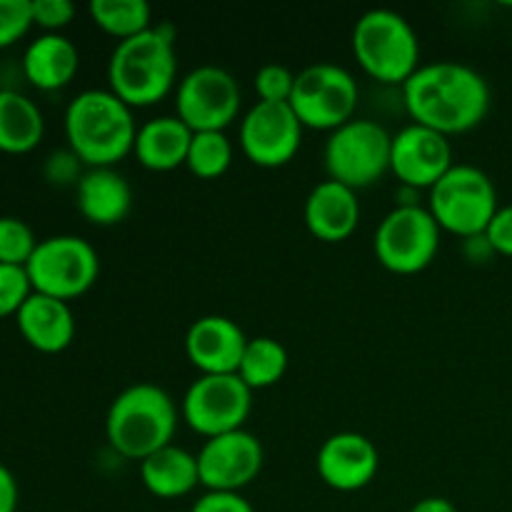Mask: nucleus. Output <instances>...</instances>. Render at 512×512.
Here are the masks:
<instances>
[{
    "instance_id": "f257e3e1",
    "label": "nucleus",
    "mask_w": 512,
    "mask_h": 512,
    "mask_svg": "<svg viewBox=\"0 0 512 512\" xmlns=\"http://www.w3.org/2000/svg\"><path fill=\"white\" fill-rule=\"evenodd\" d=\"M403 103L413 123L450 138L483 123L490 110V85L470 65L438 60L410 75L403 85Z\"/></svg>"
},
{
    "instance_id": "f03ea898",
    "label": "nucleus",
    "mask_w": 512,
    "mask_h": 512,
    "mask_svg": "<svg viewBox=\"0 0 512 512\" xmlns=\"http://www.w3.org/2000/svg\"><path fill=\"white\" fill-rule=\"evenodd\" d=\"M135 125L133 108L113 90H83L65 110V138L68 148L85 168H115L133 153Z\"/></svg>"
},
{
    "instance_id": "7ed1b4c3",
    "label": "nucleus",
    "mask_w": 512,
    "mask_h": 512,
    "mask_svg": "<svg viewBox=\"0 0 512 512\" xmlns=\"http://www.w3.org/2000/svg\"><path fill=\"white\" fill-rule=\"evenodd\" d=\"M178 80L175 33L158 25L115 45L108 60V85L130 108H150L168 98Z\"/></svg>"
},
{
    "instance_id": "20e7f679",
    "label": "nucleus",
    "mask_w": 512,
    "mask_h": 512,
    "mask_svg": "<svg viewBox=\"0 0 512 512\" xmlns=\"http://www.w3.org/2000/svg\"><path fill=\"white\" fill-rule=\"evenodd\" d=\"M178 430V408L163 388L138 383L125 388L110 403L105 418L108 443L120 458L143 463L158 450L173 445Z\"/></svg>"
},
{
    "instance_id": "39448f33",
    "label": "nucleus",
    "mask_w": 512,
    "mask_h": 512,
    "mask_svg": "<svg viewBox=\"0 0 512 512\" xmlns=\"http://www.w3.org/2000/svg\"><path fill=\"white\" fill-rule=\"evenodd\" d=\"M353 55L383 85H405L420 68V38L408 18L388 8L360 15L353 28Z\"/></svg>"
},
{
    "instance_id": "423d86ee",
    "label": "nucleus",
    "mask_w": 512,
    "mask_h": 512,
    "mask_svg": "<svg viewBox=\"0 0 512 512\" xmlns=\"http://www.w3.org/2000/svg\"><path fill=\"white\" fill-rule=\"evenodd\" d=\"M498 208V190L493 180L475 165H453L430 188L428 210L435 223L440 230H448L463 240L483 235Z\"/></svg>"
},
{
    "instance_id": "0eeeda50",
    "label": "nucleus",
    "mask_w": 512,
    "mask_h": 512,
    "mask_svg": "<svg viewBox=\"0 0 512 512\" xmlns=\"http://www.w3.org/2000/svg\"><path fill=\"white\" fill-rule=\"evenodd\" d=\"M393 135L368 118H353L333 130L325 143V173L328 180L343 183L355 193L378 183L390 170Z\"/></svg>"
},
{
    "instance_id": "6e6552de",
    "label": "nucleus",
    "mask_w": 512,
    "mask_h": 512,
    "mask_svg": "<svg viewBox=\"0 0 512 512\" xmlns=\"http://www.w3.org/2000/svg\"><path fill=\"white\" fill-rule=\"evenodd\" d=\"M33 293L70 303L88 293L100 275L98 250L78 235H53L40 240L25 265Z\"/></svg>"
},
{
    "instance_id": "1a4fd4ad",
    "label": "nucleus",
    "mask_w": 512,
    "mask_h": 512,
    "mask_svg": "<svg viewBox=\"0 0 512 512\" xmlns=\"http://www.w3.org/2000/svg\"><path fill=\"white\" fill-rule=\"evenodd\" d=\"M358 100V80L350 70L335 63H315L295 75L290 108L303 128L333 133L355 118Z\"/></svg>"
},
{
    "instance_id": "9d476101",
    "label": "nucleus",
    "mask_w": 512,
    "mask_h": 512,
    "mask_svg": "<svg viewBox=\"0 0 512 512\" xmlns=\"http://www.w3.org/2000/svg\"><path fill=\"white\" fill-rule=\"evenodd\" d=\"M375 258L395 275L423 273L440 250V225L423 205H395L375 230Z\"/></svg>"
},
{
    "instance_id": "9b49d317",
    "label": "nucleus",
    "mask_w": 512,
    "mask_h": 512,
    "mask_svg": "<svg viewBox=\"0 0 512 512\" xmlns=\"http://www.w3.org/2000/svg\"><path fill=\"white\" fill-rule=\"evenodd\" d=\"M253 410V390L240 375H200L183 395L180 415L193 433L203 438L245 428Z\"/></svg>"
},
{
    "instance_id": "f8f14e48",
    "label": "nucleus",
    "mask_w": 512,
    "mask_h": 512,
    "mask_svg": "<svg viewBox=\"0 0 512 512\" xmlns=\"http://www.w3.org/2000/svg\"><path fill=\"white\" fill-rule=\"evenodd\" d=\"M240 85L233 75L218 65L193 68L175 90L178 118L193 133H225L240 113Z\"/></svg>"
},
{
    "instance_id": "ddd939ff",
    "label": "nucleus",
    "mask_w": 512,
    "mask_h": 512,
    "mask_svg": "<svg viewBox=\"0 0 512 512\" xmlns=\"http://www.w3.org/2000/svg\"><path fill=\"white\" fill-rule=\"evenodd\" d=\"M303 123L290 103H255L240 120V148L258 168H283L298 155Z\"/></svg>"
},
{
    "instance_id": "4468645a",
    "label": "nucleus",
    "mask_w": 512,
    "mask_h": 512,
    "mask_svg": "<svg viewBox=\"0 0 512 512\" xmlns=\"http://www.w3.org/2000/svg\"><path fill=\"white\" fill-rule=\"evenodd\" d=\"M263 445L248 430L205 440L198 453L200 485L213 493H240L263 470Z\"/></svg>"
},
{
    "instance_id": "2eb2a0df",
    "label": "nucleus",
    "mask_w": 512,
    "mask_h": 512,
    "mask_svg": "<svg viewBox=\"0 0 512 512\" xmlns=\"http://www.w3.org/2000/svg\"><path fill=\"white\" fill-rule=\"evenodd\" d=\"M453 165V145L438 130L410 123L393 135L390 173L405 188L430 190Z\"/></svg>"
},
{
    "instance_id": "dca6fc26",
    "label": "nucleus",
    "mask_w": 512,
    "mask_h": 512,
    "mask_svg": "<svg viewBox=\"0 0 512 512\" xmlns=\"http://www.w3.org/2000/svg\"><path fill=\"white\" fill-rule=\"evenodd\" d=\"M320 480L338 493L368 488L380 470V453L370 438L360 433H335L320 445L315 458Z\"/></svg>"
},
{
    "instance_id": "f3484780",
    "label": "nucleus",
    "mask_w": 512,
    "mask_h": 512,
    "mask_svg": "<svg viewBox=\"0 0 512 512\" xmlns=\"http://www.w3.org/2000/svg\"><path fill=\"white\" fill-rule=\"evenodd\" d=\"M248 338L235 320L205 315L188 328L185 355L200 375H238Z\"/></svg>"
},
{
    "instance_id": "a211bd4d",
    "label": "nucleus",
    "mask_w": 512,
    "mask_h": 512,
    "mask_svg": "<svg viewBox=\"0 0 512 512\" xmlns=\"http://www.w3.org/2000/svg\"><path fill=\"white\" fill-rule=\"evenodd\" d=\"M360 200L353 188L335 180H323L305 200V225L323 243H343L358 230Z\"/></svg>"
},
{
    "instance_id": "6ab92c4d",
    "label": "nucleus",
    "mask_w": 512,
    "mask_h": 512,
    "mask_svg": "<svg viewBox=\"0 0 512 512\" xmlns=\"http://www.w3.org/2000/svg\"><path fill=\"white\" fill-rule=\"evenodd\" d=\"M20 335L33 350L45 355L63 353L75 338L73 310L65 300L33 293L15 315Z\"/></svg>"
},
{
    "instance_id": "aec40b11",
    "label": "nucleus",
    "mask_w": 512,
    "mask_h": 512,
    "mask_svg": "<svg viewBox=\"0 0 512 512\" xmlns=\"http://www.w3.org/2000/svg\"><path fill=\"white\" fill-rule=\"evenodd\" d=\"M75 205L88 223L110 228L128 218L133 190L115 168H88L75 185Z\"/></svg>"
},
{
    "instance_id": "412c9836",
    "label": "nucleus",
    "mask_w": 512,
    "mask_h": 512,
    "mask_svg": "<svg viewBox=\"0 0 512 512\" xmlns=\"http://www.w3.org/2000/svg\"><path fill=\"white\" fill-rule=\"evenodd\" d=\"M193 130L178 115H160L138 128L133 155L153 173H170L188 160Z\"/></svg>"
},
{
    "instance_id": "4be33fe9",
    "label": "nucleus",
    "mask_w": 512,
    "mask_h": 512,
    "mask_svg": "<svg viewBox=\"0 0 512 512\" xmlns=\"http://www.w3.org/2000/svg\"><path fill=\"white\" fill-rule=\"evenodd\" d=\"M80 68V53L73 40L60 33H43L25 48L23 73L33 88L53 93L73 83Z\"/></svg>"
},
{
    "instance_id": "5701e85b",
    "label": "nucleus",
    "mask_w": 512,
    "mask_h": 512,
    "mask_svg": "<svg viewBox=\"0 0 512 512\" xmlns=\"http://www.w3.org/2000/svg\"><path fill=\"white\" fill-rule=\"evenodd\" d=\"M140 480L145 490L160 500L185 498L200 485L198 455L190 450L168 445L140 463Z\"/></svg>"
},
{
    "instance_id": "b1692460",
    "label": "nucleus",
    "mask_w": 512,
    "mask_h": 512,
    "mask_svg": "<svg viewBox=\"0 0 512 512\" xmlns=\"http://www.w3.org/2000/svg\"><path fill=\"white\" fill-rule=\"evenodd\" d=\"M45 135L38 105L18 90H0V153H33Z\"/></svg>"
},
{
    "instance_id": "393cba45",
    "label": "nucleus",
    "mask_w": 512,
    "mask_h": 512,
    "mask_svg": "<svg viewBox=\"0 0 512 512\" xmlns=\"http://www.w3.org/2000/svg\"><path fill=\"white\" fill-rule=\"evenodd\" d=\"M88 13L93 23L118 43L153 28V10L145 0H93Z\"/></svg>"
},
{
    "instance_id": "a878e982",
    "label": "nucleus",
    "mask_w": 512,
    "mask_h": 512,
    "mask_svg": "<svg viewBox=\"0 0 512 512\" xmlns=\"http://www.w3.org/2000/svg\"><path fill=\"white\" fill-rule=\"evenodd\" d=\"M288 370V350L273 338H250L240 360L238 375L250 390H265L280 383Z\"/></svg>"
},
{
    "instance_id": "bb28decb",
    "label": "nucleus",
    "mask_w": 512,
    "mask_h": 512,
    "mask_svg": "<svg viewBox=\"0 0 512 512\" xmlns=\"http://www.w3.org/2000/svg\"><path fill=\"white\" fill-rule=\"evenodd\" d=\"M230 163H233V143L220 130H210V133H193V143H190L188 160L185 168L200 180H215L220 175L228 173Z\"/></svg>"
},
{
    "instance_id": "cd10ccee",
    "label": "nucleus",
    "mask_w": 512,
    "mask_h": 512,
    "mask_svg": "<svg viewBox=\"0 0 512 512\" xmlns=\"http://www.w3.org/2000/svg\"><path fill=\"white\" fill-rule=\"evenodd\" d=\"M40 240L35 238L33 228L25 220L3 215L0 218V265H18L25 268L33 258Z\"/></svg>"
},
{
    "instance_id": "c85d7f7f",
    "label": "nucleus",
    "mask_w": 512,
    "mask_h": 512,
    "mask_svg": "<svg viewBox=\"0 0 512 512\" xmlns=\"http://www.w3.org/2000/svg\"><path fill=\"white\" fill-rule=\"evenodd\" d=\"M253 85L260 103H290L295 90V73H290L280 63H268L255 73Z\"/></svg>"
},
{
    "instance_id": "c756f323",
    "label": "nucleus",
    "mask_w": 512,
    "mask_h": 512,
    "mask_svg": "<svg viewBox=\"0 0 512 512\" xmlns=\"http://www.w3.org/2000/svg\"><path fill=\"white\" fill-rule=\"evenodd\" d=\"M33 25V0H0V50L23 40Z\"/></svg>"
},
{
    "instance_id": "7c9ffc66",
    "label": "nucleus",
    "mask_w": 512,
    "mask_h": 512,
    "mask_svg": "<svg viewBox=\"0 0 512 512\" xmlns=\"http://www.w3.org/2000/svg\"><path fill=\"white\" fill-rule=\"evenodd\" d=\"M30 295H33V285H30L28 270L18 265H0V320L18 315Z\"/></svg>"
},
{
    "instance_id": "2f4dec72",
    "label": "nucleus",
    "mask_w": 512,
    "mask_h": 512,
    "mask_svg": "<svg viewBox=\"0 0 512 512\" xmlns=\"http://www.w3.org/2000/svg\"><path fill=\"white\" fill-rule=\"evenodd\" d=\"M75 18V5L70 0H33V23L45 33H60Z\"/></svg>"
},
{
    "instance_id": "473e14b6",
    "label": "nucleus",
    "mask_w": 512,
    "mask_h": 512,
    "mask_svg": "<svg viewBox=\"0 0 512 512\" xmlns=\"http://www.w3.org/2000/svg\"><path fill=\"white\" fill-rule=\"evenodd\" d=\"M83 163H80L78 155L73 150H55L48 155L43 165V175L48 183L53 185H78V180L83 178Z\"/></svg>"
},
{
    "instance_id": "72a5a7b5",
    "label": "nucleus",
    "mask_w": 512,
    "mask_h": 512,
    "mask_svg": "<svg viewBox=\"0 0 512 512\" xmlns=\"http://www.w3.org/2000/svg\"><path fill=\"white\" fill-rule=\"evenodd\" d=\"M485 238L493 245L495 255L512 258V205L498 208L495 218L490 220L488 230H485Z\"/></svg>"
},
{
    "instance_id": "f704fd0d",
    "label": "nucleus",
    "mask_w": 512,
    "mask_h": 512,
    "mask_svg": "<svg viewBox=\"0 0 512 512\" xmlns=\"http://www.w3.org/2000/svg\"><path fill=\"white\" fill-rule=\"evenodd\" d=\"M190 512H255L240 493H213L208 490L193 503Z\"/></svg>"
},
{
    "instance_id": "c9c22d12",
    "label": "nucleus",
    "mask_w": 512,
    "mask_h": 512,
    "mask_svg": "<svg viewBox=\"0 0 512 512\" xmlns=\"http://www.w3.org/2000/svg\"><path fill=\"white\" fill-rule=\"evenodd\" d=\"M20 490L15 475L0 463V512H15L18 510Z\"/></svg>"
},
{
    "instance_id": "e433bc0d",
    "label": "nucleus",
    "mask_w": 512,
    "mask_h": 512,
    "mask_svg": "<svg viewBox=\"0 0 512 512\" xmlns=\"http://www.w3.org/2000/svg\"><path fill=\"white\" fill-rule=\"evenodd\" d=\"M463 253L470 263H488V260L495 255V250L483 233V235H473V238H465Z\"/></svg>"
},
{
    "instance_id": "4c0bfd02",
    "label": "nucleus",
    "mask_w": 512,
    "mask_h": 512,
    "mask_svg": "<svg viewBox=\"0 0 512 512\" xmlns=\"http://www.w3.org/2000/svg\"><path fill=\"white\" fill-rule=\"evenodd\" d=\"M410 512H458L448 498H423L410 508Z\"/></svg>"
}]
</instances>
